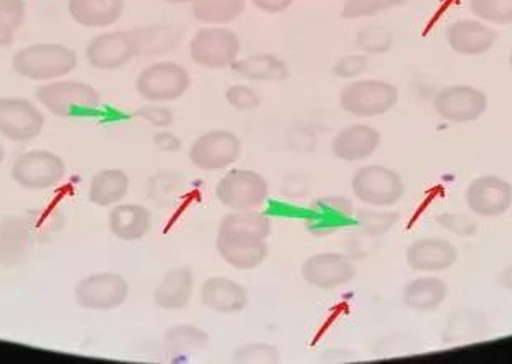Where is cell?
Here are the masks:
<instances>
[{"instance_id": "obj_1", "label": "cell", "mask_w": 512, "mask_h": 364, "mask_svg": "<svg viewBox=\"0 0 512 364\" xmlns=\"http://www.w3.org/2000/svg\"><path fill=\"white\" fill-rule=\"evenodd\" d=\"M78 55L61 43H33L12 56L17 75L32 81H55L76 70Z\"/></svg>"}, {"instance_id": "obj_2", "label": "cell", "mask_w": 512, "mask_h": 364, "mask_svg": "<svg viewBox=\"0 0 512 364\" xmlns=\"http://www.w3.org/2000/svg\"><path fill=\"white\" fill-rule=\"evenodd\" d=\"M35 96L43 108L63 119L91 116L101 108L98 89L83 81H48L37 89Z\"/></svg>"}, {"instance_id": "obj_3", "label": "cell", "mask_w": 512, "mask_h": 364, "mask_svg": "<svg viewBox=\"0 0 512 364\" xmlns=\"http://www.w3.org/2000/svg\"><path fill=\"white\" fill-rule=\"evenodd\" d=\"M191 88L190 71L177 61H155L135 80V91L147 103H172Z\"/></svg>"}, {"instance_id": "obj_4", "label": "cell", "mask_w": 512, "mask_h": 364, "mask_svg": "<svg viewBox=\"0 0 512 364\" xmlns=\"http://www.w3.org/2000/svg\"><path fill=\"white\" fill-rule=\"evenodd\" d=\"M241 40L238 33L228 27L203 25L191 37L188 55L195 65L205 70H226L239 60Z\"/></svg>"}, {"instance_id": "obj_5", "label": "cell", "mask_w": 512, "mask_h": 364, "mask_svg": "<svg viewBox=\"0 0 512 364\" xmlns=\"http://www.w3.org/2000/svg\"><path fill=\"white\" fill-rule=\"evenodd\" d=\"M351 192L363 205L392 208L404 198L405 182L386 165H363L351 178Z\"/></svg>"}, {"instance_id": "obj_6", "label": "cell", "mask_w": 512, "mask_h": 364, "mask_svg": "<svg viewBox=\"0 0 512 364\" xmlns=\"http://www.w3.org/2000/svg\"><path fill=\"white\" fill-rule=\"evenodd\" d=\"M399 103V89L382 80H354L341 89L340 106L351 116L373 119L391 112Z\"/></svg>"}, {"instance_id": "obj_7", "label": "cell", "mask_w": 512, "mask_h": 364, "mask_svg": "<svg viewBox=\"0 0 512 364\" xmlns=\"http://www.w3.org/2000/svg\"><path fill=\"white\" fill-rule=\"evenodd\" d=\"M215 195L229 211L261 210L269 198V183L249 168H231L216 183Z\"/></svg>"}, {"instance_id": "obj_8", "label": "cell", "mask_w": 512, "mask_h": 364, "mask_svg": "<svg viewBox=\"0 0 512 364\" xmlns=\"http://www.w3.org/2000/svg\"><path fill=\"white\" fill-rule=\"evenodd\" d=\"M10 175L20 188L28 192H45L63 182L66 164L52 150H28L15 159Z\"/></svg>"}, {"instance_id": "obj_9", "label": "cell", "mask_w": 512, "mask_h": 364, "mask_svg": "<svg viewBox=\"0 0 512 364\" xmlns=\"http://www.w3.org/2000/svg\"><path fill=\"white\" fill-rule=\"evenodd\" d=\"M243 154V142L228 129H213L201 134L188 150L191 165L205 172L228 170Z\"/></svg>"}, {"instance_id": "obj_10", "label": "cell", "mask_w": 512, "mask_h": 364, "mask_svg": "<svg viewBox=\"0 0 512 364\" xmlns=\"http://www.w3.org/2000/svg\"><path fill=\"white\" fill-rule=\"evenodd\" d=\"M129 294V282L116 272L91 274L75 287L76 302L89 312H112L126 304Z\"/></svg>"}, {"instance_id": "obj_11", "label": "cell", "mask_w": 512, "mask_h": 364, "mask_svg": "<svg viewBox=\"0 0 512 364\" xmlns=\"http://www.w3.org/2000/svg\"><path fill=\"white\" fill-rule=\"evenodd\" d=\"M488 103L485 91L470 84H450L433 96L432 106L443 121L468 124L485 116Z\"/></svg>"}, {"instance_id": "obj_12", "label": "cell", "mask_w": 512, "mask_h": 364, "mask_svg": "<svg viewBox=\"0 0 512 364\" xmlns=\"http://www.w3.org/2000/svg\"><path fill=\"white\" fill-rule=\"evenodd\" d=\"M465 203L476 218H501L512 208V183L493 173L473 178L465 190Z\"/></svg>"}, {"instance_id": "obj_13", "label": "cell", "mask_w": 512, "mask_h": 364, "mask_svg": "<svg viewBox=\"0 0 512 364\" xmlns=\"http://www.w3.org/2000/svg\"><path fill=\"white\" fill-rule=\"evenodd\" d=\"M216 251L233 269L254 271L269 256V244L267 239L241 229L219 228Z\"/></svg>"}, {"instance_id": "obj_14", "label": "cell", "mask_w": 512, "mask_h": 364, "mask_svg": "<svg viewBox=\"0 0 512 364\" xmlns=\"http://www.w3.org/2000/svg\"><path fill=\"white\" fill-rule=\"evenodd\" d=\"M45 114L30 99L0 98V136L12 142H32L42 134Z\"/></svg>"}, {"instance_id": "obj_15", "label": "cell", "mask_w": 512, "mask_h": 364, "mask_svg": "<svg viewBox=\"0 0 512 364\" xmlns=\"http://www.w3.org/2000/svg\"><path fill=\"white\" fill-rule=\"evenodd\" d=\"M353 201L346 196L328 195L317 198L308 205L303 215V226L307 233L325 238L354 226Z\"/></svg>"}, {"instance_id": "obj_16", "label": "cell", "mask_w": 512, "mask_h": 364, "mask_svg": "<svg viewBox=\"0 0 512 364\" xmlns=\"http://www.w3.org/2000/svg\"><path fill=\"white\" fill-rule=\"evenodd\" d=\"M302 279L310 287L336 290L351 284L356 277V264L341 252H318L303 261Z\"/></svg>"}, {"instance_id": "obj_17", "label": "cell", "mask_w": 512, "mask_h": 364, "mask_svg": "<svg viewBox=\"0 0 512 364\" xmlns=\"http://www.w3.org/2000/svg\"><path fill=\"white\" fill-rule=\"evenodd\" d=\"M84 53L89 65L98 71L121 70L122 66L137 58V48L131 30L99 33L89 40Z\"/></svg>"}, {"instance_id": "obj_18", "label": "cell", "mask_w": 512, "mask_h": 364, "mask_svg": "<svg viewBox=\"0 0 512 364\" xmlns=\"http://www.w3.org/2000/svg\"><path fill=\"white\" fill-rule=\"evenodd\" d=\"M460 259L458 248L445 238H420L409 244L405 262L419 274H442L452 269Z\"/></svg>"}, {"instance_id": "obj_19", "label": "cell", "mask_w": 512, "mask_h": 364, "mask_svg": "<svg viewBox=\"0 0 512 364\" xmlns=\"http://www.w3.org/2000/svg\"><path fill=\"white\" fill-rule=\"evenodd\" d=\"M448 47L460 56H483L493 50L498 33L480 19H461L445 30Z\"/></svg>"}, {"instance_id": "obj_20", "label": "cell", "mask_w": 512, "mask_h": 364, "mask_svg": "<svg viewBox=\"0 0 512 364\" xmlns=\"http://www.w3.org/2000/svg\"><path fill=\"white\" fill-rule=\"evenodd\" d=\"M382 134L368 124H351L331 140V154L341 162H363L381 147Z\"/></svg>"}, {"instance_id": "obj_21", "label": "cell", "mask_w": 512, "mask_h": 364, "mask_svg": "<svg viewBox=\"0 0 512 364\" xmlns=\"http://www.w3.org/2000/svg\"><path fill=\"white\" fill-rule=\"evenodd\" d=\"M198 295L203 307L221 315L244 312L249 304V295L243 285L226 276L208 277L200 285Z\"/></svg>"}, {"instance_id": "obj_22", "label": "cell", "mask_w": 512, "mask_h": 364, "mask_svg": "<svg viewBox=\"0 0 512 364\" xmlns=\"http://www.w3.org/2000/svg\"><path fill=\"white\" fill-rule=\"evenodd\" d=\"M108 228L119 241L135 243L150 233L152 213L144 205L119 203L109 211Z\"/></svg>"}, {"instance_id": "obj_23", "label": "cell", "mask_w": 512, "mask_h": 364, "mask_svg": "<svg viewBox=\"0 0 512 364\" xmlns=\"http://www.w3.org/2000/svg\"><path fill=\"white\" fill-rule=\"evenodd\" d=\"M195 272L190 267H175L163 276L154 292L157 307L167 312H178L190 305L195 294Z\"/></svg>"}, {"instance_id": "obj_24", "label": "cell", "mask_w": 512, "mask_h": 364, "mask_svg": "<svg viewBox=\"0 0 512 364\" xmlns=\"http://www.w3.org/2000/svg\"><path fill=\"white\" fill-rule=\"evenodd\" d=\"M448 297V285L435 274H422L402 289V302L412 312H437Z\"/></svg>"}, {"instance_id": "obj_25", "label": "cell", "mask_w": 512, "mask_h": 364, "mask_svg": "<svg viewBox=\"0 0 512 364\" xmlns=\"http://www.w3.org/2000/svg\"><path fill=\"white\" fill-rule=\"evenodd\" d=\"M137 56L157 58L177 50L183 40V28L173 24H154L131 30Z\"/></svg>"}, {"instance_id": "obj_26", "label": "cell", "mask_w": 512, "mask_h": 364, "mask_svg": "<svg viewBox=\"0 0 512 364\" xmlns=\"http://www.w3.org/2000/svg\"><path fill=\"white\" fill-rule=\"evenodd\" d=\"M124 10V0H68L73 22L88 28L111 27L121 20Z\"/></svg>"}, {"instance_id": "obj_27", "label": "cell", "mask_w": 512, "mask_h": 364, "mask_svg": "<svg viewBox=\"0 0 512 364\" xmlns=\"http://www.w3.org/2000/svg\"><path fill=\"white\" fill-rule=\"evenodd\" d=\"M131 192V180L121 168H104L94 173L89 183V201L99 208H112L126 200Z\"/></svg>"}, {"instance_id": "obj_28", "label": "cell", "mask_w": 512, "mask_h": 364, "mask_svg": "<svg viewBox=\"0 0 512 364\" xmlns=\"http://www.w3.org/2000/svg\"><path fill=\"white\" fill-rule=\"evenodd\" d=\"M234 73L247 81H264V83H282L289 80V65L274 53H254L236 61Z\"/></svg>"}, {"instance_id": "obj_29", "label": "cell", "mask_w": 512, "mask_h": 364, "mask_svg": "<svg viewBox=\"0 0 512 364\" xmlns=\"http://www.w3.org/2000/svg\"><path fill=\"white\" fill-rule=\"evenodd\" d=\"M32 236L27 224L20 218H7L0 223V264L14 266L27 256Z\"/></svg>"}, {"instance_id": "obj_30", "label": "cell", "mask_w": 512, "mask_h": 364, "mask_svg": "<svg viewBox=\"0 0 512 364\" xmlns=\"http://www.w3.org/2000/svg\"><path fill=\"white\" fill-rule=\"evenodd\" d=\"M247 0H195L191 14L201 25L226 27L244 14Z\"/></svg>"}, {"instance_id": "obj_31", "label": "cell", "mask_w": 512, "mask_h": 364, "mask_svg": "<svg viewBox=\"0 0 512 364\" xmlns=\"http://www.w3.org/2000/svg\"><path fill=\"white\" fill-rule=\"evenodd\" d=\"M165 343L173 355H193L208 348L210 336L195 325H177L165 333Z\"/></svg>"}, {"instance_id": "obj_32", "label": "cell", "mask_w": 512, "mask_h": 364, "mask_svg": "<svg viewBox=\"0 0 512 364\" xmlns=\"http://www.w3.org/2000/svg\"><path fill=\"white\" fill-rule=\"evenodd\" d=\"M397 213L389 211V208H363V210H356L354 216V228L358 229L359 233L368 238H378L384 236L392 229L396 228Z\"/></svg>"}, {"instance_id": "obj_33", "label": "cell", "mask_w": 512, "mask_h": 364, "mask_svg": "<svg viewBox=\"0 0 512 364\" xmlns=\"http://www.w3.org/2000/svg\"><path fill=\"white\" fill-rule=\"evenodd\" d=\"M219 228H233L256 234L259 238L269 239L272 234V220L259 210L231 211L224 216Z\"/></svg>"}, {"instance_id": "obj_34", "label": "cell", "mask_w": 512, "mask_h": 364, "mask_svg": "<svg viewBox=\"0 0 512 364\" xmlns=\"http://www.w3.org/2000/svg\"><path fill=\"white\" fill-rule=\"evenodd\" d=\"M27 17L25 0H0V47L14 42Z\"/></svg>"}, {"instance_id": "obj_35", "label": "cell", "mask_w": 512, "mask_h": 364, "mask_svg": "<svg viewBox=\"0 0 512 364\" xmlns=\"http://www.w3.org/2000/svg\"><path fill=\"white\" fill-rule=\"evenodd\" d=\"M356 47L364 55H386L394 47V33L384 25H368L356 35Z\"/></svg>"}, {"instance_id": "obj_36", "label": "cell", "mask_w": 512, "mask_h": 364, "mask_svg": "<svg viewBox=\"0 0 512 364\" xmlns=\"http://www.w3.org/2000/svg\"><path fill=\"white\" fill-rule=\"evenodd\" d=\"M404 5L405 0H343L341 17L346 20L369 19Z\"/></svg>"}, {"instance_id": "obj_37", "label": "cell", "mask_w": 512, "mask_h": 364, "mask_svg": "<svg viewBox=\"0 0 512 364\" xmlns=\"http://www.w3.org/2000/svg\"><path fill=\"white\" fill-rule=\"evenodd\" d=\"M471 14L489 25H512V0H470Z\"/></svg>"}, {"instance_id": "obj_38", "label": "cell", "mask_w": 512, "mask_h": 364, "mask_svg": "<svg viewBox=\"0 0 512 364\" xmlns=\"http://www.w3.org/2000/svg\"><path fill=\"white\" fill-rule=\"evenodd\" d=\"M438 226L445 229L447 233L458 236V238H471L478 233V221L466 213H457V211H443L435 218Z\"/></svg>"}, {"instance_id": "obj_39", "label": "cell", "mask_w": 512, "mask_h": 364, "mask_svg": "<svg viewBox=\"0 0 512 364\" xmlns=\"http://www.w3.org/2000/svg\"><path fill=\"white\" fill-rule=\"evenodd\" d=\"M180 188H182L180 178L175 177L173 173H157L154 178L149 180L147 195L157 205L165 206L168 203H172L173 198L178 195Z\"/></svg>"}, {"instance_id": "obj_40", "label": "cell", "mask_w": 512, "mask_h": 364, "mask_svg": "<svg viewBox=\"0 0 512 364\" xmlns=\"http://www.w3.org/2000/svg\"><path fill=\"white\" fill-rule=\"evenodd\" d=\"M369 58L364 53H350V55L341 56L336 61L331 73L340 78V80L354 81L359 80L364 73H368Z\"/></svg>"}, {"instance_id": "obj_41", "label": "cell", "mask_w": 512, "mask_h": 364, "mask_svg": "<svg viewBox=\"0 0 512 364\" xmlns=\"http://www.w3.org/2000/svg\"><path fill=\"white\" fill-rule=\"evenodd\" d=\"M224 98H226V103L231 108L239 112L256 111L261 106V96H259L256 89L247 86V84L229 86L226 93H224Z\"/></svg>"}, {"instance_id": "obj_42", "label": "cell", "mask_w": 512, "mask_h": 364, "mask_svg": "<svg viewBox=\"0 0 512 364\" xmlns=\"http://www.w3.org/2000/svg\"><path fill=\"white\" fill-rule=\"evenodd\" d=\"M234 358L239 363H277L280 360V353L274 345L249 343L239 346Z\"/></svg>"}, {"instance_id": "obj_43", "label": "cell", "mask_w": 512, "mask_h": 364, "mask_svg": "<svg viewBox=\"0 0 512 364\" xmlns=\"http://www.w3.org/2000/svg\"><path fill=\"white\" fill-rule=\"evenodd\" d=\"M135 117L147 122L155 129H168L175 121L173 111L163 103H149L134 112Z\"/></svg>"}, {"instance_id": "obj_44", "label": "cell", "mask_w": 512, "mask_h": 364, "mask_svg": "<svg viewBox=\"0 0 512 364\" xmlns=\"http://www.w3.org/2000/svg\"><path fill=\"white\" fill-rule=\"evenodd\" d=\"M154 145L160 152L175 154V152L182 150L183 144L182 139L175 136L173 132L168 131V129H159V132L154 136Z\"/></svg>"}, {"instance_id": "obj_45", "label": "cell", "mask_w": 512, "mask_h": 364, "mask_svg": "<svg viewBox=\"0 0 512 364\" xmlns=\"http://www.w3.org/2000/svg\"><path fill=\"white\" fill-rule=\"evenodd\" d=\"M252 5L264 14L277 15L289 10L295 0H251Z\"/></svg>"}, {"instance_id": "obj_46", "label": "cell", "mask_w": 512, "mask_h": 364, "mask_svg": "<svg viewBox=\"0 0 512 364\" xmlns=\"http://www.w3.org/2000/svg\"><path fill=\"white\" fill-rule=\"evenodd\" d=\"M499 284L503 285L504 289L512 292V264L511 266L504 267L501 274H499Z\"/></svg>"}, {"instance_id": "obj_47", "label": "cell", "mask_w": 512, "mask_h": 364, "mask_svg": "<svg viewBox=\"0 0 512 364\" xmlns=\"http://www.w3.org/2000/svg\"><path fill=\"white\" fill-rule=\"evenodd\" d=\"M163 2H167V4L172 5H183V4H193L195 0H163Z\"/></svg>"}, {"instance_id": "obj_48", "label": "cell", "mask_w": 512, "mask_h": 364, "mask_svg": "<svg viewBox=\"0 0 512 364\" xmlns=\"http://www.w3.org/2000/svg\"><path fill=\"white\" fill-rule=\"evenodd\" d=\"M2 160H4V150L0 147V164H2Z\"/></svg>"}, {"instance_id": "obj_49", "label": "cell", "mask_w": 512, "mask_h": 364, "mask_svg": "<svg viewBox=\"0 0 512 364\" xmlns=\"http://www.w3.org/2000/svg\"><path fill=\"white\" fill-rule=\"evenodd\" d=\"M509 66H511V70H512V52H511V55H509Z\"/></svg>"}]
</instances>
